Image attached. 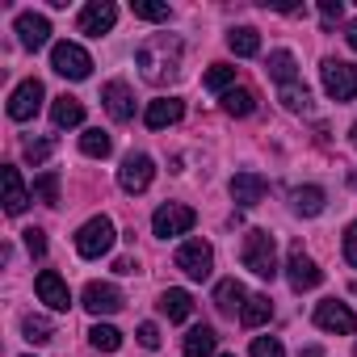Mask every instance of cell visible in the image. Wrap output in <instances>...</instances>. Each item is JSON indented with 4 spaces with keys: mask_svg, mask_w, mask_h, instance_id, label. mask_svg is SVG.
Returning a JSON list of instances; mask_svg holds the SVG:
<instances>
[{
    "mask_svg": "<svg viewBox=\"0 0 357 357\" xmlns=\"http://www.w3.org/2000/svg\"><path fill=\"white\" fill-rule=\"evenodd\" d=\"M269 76H273L278 84H294V80H298L294 55H290V51H273V55H269Z\"/></svg>",
    "mask_w": 357,
    "mask_h": 357,
    "instance_id": "28",
    "label": "cell"
},
{
    "mask_svg": "<svg viewBox=\"0 0 357 357\" xmlns=\"http://www.w3.org/2000/svg\"><path fill=\"white\" fill-rule=\"evenodd\" d=\"M223 109L231 114V118H248L252 109H257V93L252 89H231V93H223Z\"/></svg>",
    "mask_w": 357,
    "mask_h": 357,
    "instance_id": "27",
    "label": "cell"
},
{
    "mask_svg": "<svg viewBox=\"0 0 357 357\" xmlns=\"http://www.w3.org/2000/svg\"><path fill=\"white\" fill-rule=\"evenodd\" d=\"M202 84H206L211 93H231V89H236V68H231V63H211V72L202 76Z\"/></svg>",
    "mask_w": 357,
    "mask_h": 357,
    "instance_id": "29",
    "label": "cell"
},
{
    "mask_svg": "<svg viewBox=\"0 0 357 357\" xmlns=\"http://www.w3.org/2000/svg\"><path fill=\"white\" fill-rule=\"evenodd\" d=\"M240 257H244V269H252L257 278H265V282H273V278H278V244H273V236H269V231L252 227V231L244 236Z\"/></svg>",
    "mask_w": 357,
    "mask_h": 357,
    "instance_id": "2",
    "label": "cell"
},
{
    "mask_svg": "<svg viewBox=\"0 0 357 357\" xmlns=\"http://www.w3.org/2000/svg\"><path fill=\"white\" fill-rule=\"evenodd\" d=\"M353 357H357V349H353Z\"/></svg>",
    "mask_w": 357,
    "mask_h": 357,
    "instance_id": "46",
    "label": "cell"
},
{
    "mask_svg": "<svg viewBox=\"0 0 357 357\" xmlns=\"http://www.w3.org/2000/svg\"><path fill=\"white\" fill-rule=\"evenodd\" d=\"M89 340H93V344H97L101 353H114V349L122 344V332H118L114 324H97V328L89 332Z\"/></svg>",
    "mask_w": 357,
    "mask_h": 357,
    "instance_id": "33",
    "label": "cell"
},
{
    "mask_svg": "<svg viewBox=\"0 0 357 357\" xmlns=\"http://www.w3.org/2000/svg\"><path fill=\"white\" fill-rule=\"evenodd\" d=\"M176 269H181L185 278H194V282H206L211 269H215V248L206 240H185L181 248H176Z\"/></svg>",
    "mask_w": 357,
    "mask_h": 357,
    "instance_id": "5",
    "label": "cell"
},
{
    "mask_svg": "<svg viewBox=\"0 0 357 357\" xmlns=\"http://www.w3.org/2000/svg\"><path fill=\"white\" fill-rule=\"evenodd\" d=\"M223 357H236V353H223Z\"/></svg>",
    "mask_w": 357,
    "mask_h": 357,
    "instance_id": "45",
    "label": "cell"
},
{
    "mask_svg": "<svg viewBox=\"0 0 357 357\" xmlns=\"http://www.w3.org/2000/svg\"><path fill=\"white\" fill-rule=\"evenodd\" d=\"M114 240H118L114 223H109L105 215H93V219L76 231V252H80L84 261H97V257H105V252L114 248Z\"/></svg>",
    "mask_w": 357,
    "mask_h": 357,
    "instance_id": "3",
    "label": "cell"
},
{
    "mask_svg": "<svg viewBox=\"0 0 357 357\" xmlns=\"http://www.w3.org/2000/svg\"><path fill=\"white\" fill-rule=\"evenodd\" d=\"M43 97H47L43 80H22V84L9 93V118H13V122H30V118L43 109Z\"/></svg>",
    "mask_w": 357,
    "mask_h": 357,
    "instance_id": "8",
    "label": "cell"
},
{
    "mask_svg": "<svg viewBox=\"0 0 357 357\" xmlns=\"http://www.w3.org/2000/svg\"><path fill=\"white\" fill-rule=\"evenodd\" d=\"M265 194H269V181H265L261 172H236L231 176V198H236V206H257Z\"/></svg>",
    "mask_w": 357,
    "mask_h": 357,
    "instance_id": "16",
    "label": "cell"
},
{
    "mask_svg": "<svg viewBox=\"0 0 357 357\" xmlns=\"http://www.w3.org/2000/svg\"><path fill=\"white\" fill-rule=\"evenodd\" d=\"M265 319H273L269 294H248V303H244V311H240V324H244V328H261Z\"/></svg>",
    "mask_w": 357,
    "mask_h": 357,
    "instance_id": "26",
    "label": "cell"
},
{
    "mask_svg": "<svg viewBox=\"0 0 357 357\" xmlns=\"http://www.w3.org/2000/svg\"><path fill=\"white\" fill-rule=\"evenodd\" d=\"M344 261L357 265V223H349V231H344Z\"/></svg>",
    "mask_w": 357,
    "mask_h": 357,
    "instance_id": "40",
    "label": "cell"
},
{
    "mask_svg": "<svg viewBox=\"0 0 357 357\" xmlns=\"http://www.w3.org/2000/svg\"><path fill=\"white\" fill-rule=\"evenodd\" d=\"M151 176H155L151 155L135 151V155H126V160H122V168H118V185H122L126 194H143V190L151 185Z\"/></svg>",
    "mask_w": 357,
    "mask_h": 357,
    "instance_id": "9",
    "label": "cell"
},
{
    "mask_svg": "<svg viewBox=\"0 0 357 357\" xmlns=\"http://www.w3.org/2000/svg\"><path fill=\"white\" fill-rule=\"evenodd\" d=\"M0 181H5V211H9V215H22V211L30 206V194H26V185H22V172H17L13 164H5Z\"/></svg>",
    "mask_w": 357,
    "mask_h": 357,
    "instance_id": "19",
    "label": "cell"
},
{
    "mask_svg": "<svg viewBox=\"0 0 357 357\" xmlns=\"http://www.w3.org/2000/svg\"><path fill=\"white\" fill-rule=\"evenodd\" d=\"M51 68L59 76H68V80H84L93 72V59H89V51L80 43H55L51 47Z\"/></svg>",
    "mask_w": 357,
    "mask_h": 357,
    "instance_id": "6",
    "label": "cell"
},
{
    "mask_svg": "<svg viewBox=\"0 0 357 357\" xmlns=\"http://www.w3.org/2000/svg\"><path fill=\"white\" fill-rule=\"evenodd\" d=\"M286 278H290L294 290H315V286L324 282V269L303 252V244H294V248H290V261H286Z\"/></svg>",
    "mask_w": 357,
    "mask_h": 357,
    "instance_id": "11",
    "label": "cell"
},
{
    "mask_svg": "<svg viewBox=\"0 0 357 357\" xmlns=\"http://www.w3.org/2000/svg\"><path fill=\"white\" fill-rule=\"evenodd\" d=\"M130 13L139 22H168L172 17V9L164 5V0H130Z\"/></svg>",
    "mask_w": 357,
    "mask_h": 357,
    "instance_id": "31",
    "label": "cell"
},
{
    "mask_svg": "<svg viewBox=\"0 0 357 357\" xmlns=\"http://www.w3.org/2000/svg\"><path fill=\"white\" fill-rule=\"evenodd\" d=\"M344 43L357 51V22H349V26H344Z\"/></svg>",
    "mask_w": 357,
    "mask_h": 357,
    "instance_id": "43",
    "label": "cell"
},
{
    "mask_svg": "<svg viewBox=\"0 0 357 357\" xmlns=\"http://www.w3.org/2000/svg\"><path fill=\"white\" fill-rule=\"evenodd\" d=\"M181 114H185V105L176 101V97H160V101L147 105L143 122H147L151 130H164V126H172V122H181Z\"/></svg>",
    "mask_w": 357,
    "mask_h": 357,
    "instance_id": "18",
    "label": "cell"
},
{
    "mask_svg": "<svg viewBox=\"0 0 357 357\" xmlns=\"http://www.w3.org/2000/svg\"><path fill=\"white\" fill-rule=\"evenodd\" d=\"M244 303H248V290H244L236 278H227V282H219V286H215V307H219L223 315L244 311Z\"/></svg>",
    "mask_w": 357,
    "mask_h": 357,
    "instance_id": "20",
    "label": "cell"
},
{
    "mask_svg": "<svg viewBox=\"0 0 357 357\" xmlns=\"http://www.w3.org/2000/svg\"><path fill=\"white\" fill-rule=\"evenodd\" d=\"M290 202H294V215H303V219H315L319 211H324V190L319 185H303V190H294L290 194Z\"/></svg>",
    "mask_w": 357,
    "mask_h": 357,
    "instance_id": "24",
    "label": "cell"
},
{
    "mask_svg": "<svg viewBox=\"0 0 357 357\" xmlns=\"http://www.w3.org/2000/svg\"><path fill=\"white\" fill-rule=\"evenodd\" d=\"M319 76H324V93L332 101H353L357 97V68L344 63V59H324L319 63Z\"/></svg>",
    "mask_w": 357,
    "mask_h": 357,
    "instance_id": "4",
    "label": "cell"
},
{
    "mask_svg": "<svg viewBox=\"0 0 357 357\" xmlns=\"http://www.w3.org/2000/svg\"><path fill=\"white\" fill-rule=\"evenodd\" d=\"M34 290H38V298H43L51 311H68V307H72V290H68V282H63L55 269H43V273L34 278Z\"/></svg>",
    "mask_w": 357,
    "mask_h": 357,
    "instance_id": "13",
    "label": "cell"
},
{
    "mask_svg": "<svg viewBox=\"0 0 357 357\" xmlns=\"http://www.w3.org/2000/svg\"><path fill=\"white\" fill-rule=\"evenodd\" d=\"M51 151H55V139H26V160H30V164L51 160Z\"/></svg>",
    "mask_w": 357,
    "mask_h": 357,
    "instance_id": "36",
    "label": "cell"
},
{
    "mask_svg": "<svg viewBox=\"0 0 357 357\" xmlns=\"http://www.w3.org/2000/svg\"><path fill=\"white\" fill-rule=\"evenodd\" d=\"M84 311L89 315H114L122 311V290L109 282H89L84 286Z\"/></svg>",
    "mask_w": 357,
    "mask_h": 357,
    "instance_id": "14",
    "label": "cell"
},
{
    "mask_svg": "<svg viewBox=\"0 0 357 357\" xmlns=\"http://www.w3.org/2000/svg\"><path fill=\"white\" fill-rule=\"evenodd\" d=\"M227 47H231V55L252 59V55H261V34H257L252 26H240V30H231V34H227Z\"/></svg>",
    "mask_w": 357,
    "mask_h": 357,
    "instance_id": "25",
    "label": "cell"
},
{
    "mask_svg": "<svg viewBox=\"0 0 357 357\" xmlns=\"http://www.w3.org/2000/svg\"><path fill=\"white\" fill-rule=\"evenodd\" d=\"M278 97H282V105H286V109H294V114L311 105V93H307L298 80H294V84H282V93H278Z\"/></svg>",
    "mask_w": 357,
    "mask_h": 357,
    "instance_id": "34",
    "label": "cell"
},
{
    "mask_svg": "<svg viewBox=\"0 0 357 357\" xmlns=\"http://www.w3.org/2000/svg\"><path fill=\"white\" fill-rule=\"evenodd\" d=\"M215 344H219V336H215V328H206V324H198V328H190L185 332V357H215Z\"/></svg>",
    "mask_w": 357,
    "mask_h": 357,
    "instance_id": "22",
    "label": "cell"
},
{
    "mask_svg": "<svg viewBox=\"0 0 357 357\" xmlns=\"http://www.w3.org/2000/svg\"><path fill=\"white\" fill-rule=\"evenodd\" d=\"M319 13L332 22V17H340V13H344V5H340V0H319Z\"/></svg>",
    "mask_w": 357,
    "mask_h": 357,
    "instance_id": "41",
    "label": "cell"
},
{
    "mask_svg": "<svg viewBox=\"0 0 357 357\" xmlns=\"http://www.w3.org/2000/svg\"><path fill=\"white\" fill-rule=\"evenodd\" d=\"M34 194H38L47 206H59V176H55V172H43L38 181H34Z\"/></svg>",
    "mask_w": 357,
    "mask_h": 357,
    "instance_id": "35",
    "label": "cell"
},
{
    "mask_svg": "<svg viewBox=\"0 0 357 357\" xmlns=\"http://www.w3.org/2000/svg\"><path fill=\"white\" fill-rule=\"evenodd\" d=\"M47 38H51V22H47L43 13H22V17H17V43H22L26 51L47 47Z\"/></svg>",
    "mask_w": 357,
    "mask_h": 357,
    "instance_id": "17",
    "label": "cell"
},
{
    "mask_svg": "<svg viewBox=\"0 0 357 357\" xmlns=\"http://www.w3.org/2000/svg\"><path fill=\"white\" fill-rule=\"evenodd\" d=\"M160 311H164L172 324H185V319L194 315V298H190V290H164V294H160Z\"/></svg>",
    "mask_w": 357,
    "mask_h": 357,
    "instance_id": "21",
    "label": "cell"
},
{
    "mask_svg": "<svg viewBox=\"0 0 357 357\" xmlns=\"http://www.w3.org/2000/svg\"><path fill=\"white\" fill-rule=\"evenodd\" d=\"M139 344L143 349H160V328L155 324H139Z\"/></svg>",
    "mask_w": 357,
    "mask_h": 357,
    "instance_id": "39",
    "label": "cell"
},
{
    "mask_svg": "<svg viewBox=\"0 0 357 357\" xmlns=\"http://www.w3.org/2000/svg\"><path fill=\"white\" fill-rule=\"evenodd\" d=\"M298 357H319V349H315V344H311V349H303V353H298Z\"/></svg>",
    "mask_w": 357,
    "mask_h": 357,
    "instance_id": "44",
    "label": "cell"
},
{
    "mask_svg": "<svg viewBox=\"0 0 357 357\" xmlns=\"http://www.w3.org/2000/svg\"><path fill=\"white\" fill-rule=\"evenodd\" d=\"M181 59H185V47L176 34H151L147 43H139L135 51V63L143 72L147 84H168L181 76Z\"/></svg>",
    "mask_w": 357,
    "mask_h": 357,
    "instance_id": "1",
    "label": "cell"
},
{
    "mask_svg": "<svg viewBox=\"0 0 357 357\" xmlns=\"http://www.w3.org/2000/svg\"><path fill=\"white\" fill-rule=\"evenodd\" d=\"M114 273H135V261H130V257H118V261H114Z\"/></svg>",
    "mask_w": 357,
    "mask_h": 357,
    "instance_id": "42",
    "label": "cell"
},
{
    "mask_svg": "<svg viewBox=\"0 0 357 357\" xmlns=\"http://www.w3.org/2000/svg\"><path fill=\"white\" fill-rule=\"evenodd\" d=\"M51 122L59 126V130H68V126H80L84 122V105L76 101V97H55V105H51Z\"/></svg>",
    "mask_w": 357,
    "mask_h": 357,
    "instance_id": "23",
    "label": "cell"
},
{
    "mask_svg": "<svg viewBox=\"0 0 357 357\" xmlns=\"http://www.w3.org/2000/svg\"><path fill=\"white\" fill-rule=\"evenodd\" d=\"M22 332H26V340H34V344H47V340L55 336V328H51L47 315H26V319H22Z\"/></svg>",
    "mask_w": 357,
    "mask_h": 357,
    "instance_id": "32",
    "label": "cell"
},
{
    "mask_svg": "<svg viewBox=\"0 0 357 357\" xmlns=\"http://www.w3.org/2000/svg\"><path fill=\"white\" fill-rule=\"evenodd\" d=\"M114 22H118V9L109 5V0H93V5H84L80 9V34H89V38H101V34H109L114 30Z\"/></svg>",
    "mask_w": 357,
    "mask_h": 357,
    "instance_id": "12",
    "label": "cell"
},
{
    "mask_svg": "<svg viewBox=\"0 0 357 357\" xmlns=\"http://www.w3.org/2000/svg\"><path fill=\"white\" fill-rule=\"evenodd\" d=\"M252 357H286V349H282L278 336H257L252 340Z\"/></svg>",
    "mask_w": 357,
    "mask_h": 357,
    "instance_id": "37",
    "label": "cell"
},
{
    "mask_svg": "<svg viewBox=\"0 0 357 357\" xmlns=\"http://www.w3.org/2000/svg\"><path fill=\"white\" fill-rule=\"evenodd\" d=\"M101 101H105V109H109L114 122H130V118H135V93H130L126 80H109V84L101 89Z\"/></svg>",
    "mask_w": 357,
    "mask_h": 357,
    "instance_id": "15",
    "label": "cell"
},
{
    "mask_svg": "<svg viewBox=\"0 0 357 357\" xmlns=\"http://www.w3.org/2000/svg\"><path fill=\"white\" fill-rule=\"evenodd\" d=\"M194 223H198V215H194L190 206H181V202H168V206H160V211L151 215V231H155L160 240H168V236H185Z\"/></svg>",
    "mask_w": 357,
    "mask_h": 357,
    "instance_id": "7",
    "label": "cell"
},
{
    "mask_svg": "<svg viewBox=\"0 0 357 357\" xmlns=\"http://www.w3.org/2000/svg\"><path fill=\"white\" fill-rule=\"evenodd\" d=\"M26 248H30V257H43V252H47V236H43L38 227H30V231H26Z\"/></svg>",
    "mask_w": 357,
    "mask_h": 357,
    "instance_id": "38",
    "label": "cell"
},
{
    "mask_svg": "<svg viewBox=\"0 0 357 357\" xmlns=\"http://www.w3.org/2000/svg\"><path fill=\"white\" fill-rule=\"evenodd\" d=\"M315 328L349 336V332H357V311L344 307V303H336V298H324V303L315 307Z\"/></svg>",
    "mask_w": 357,
    "mask_h": 357,
    "instance_id": "10",
    "label": "cell"
},
{
    "mask_svg": "<svg viewBox=\"0 0 357 357\" xmlns=\"http://www.w3.org/2000/svg\"><path fill=\"white\" fill-rule=\"evenodd\" d=\"M109 147H114V143H109V135H105L101 126H89V130L80 135V151H84V155H93V160H105V155H109Z\"/></svg>",
    "mask_w": 357,
    "mask_h": 357,
    "instance_id": "30",
    "label": "cell"
}]
</instances>
